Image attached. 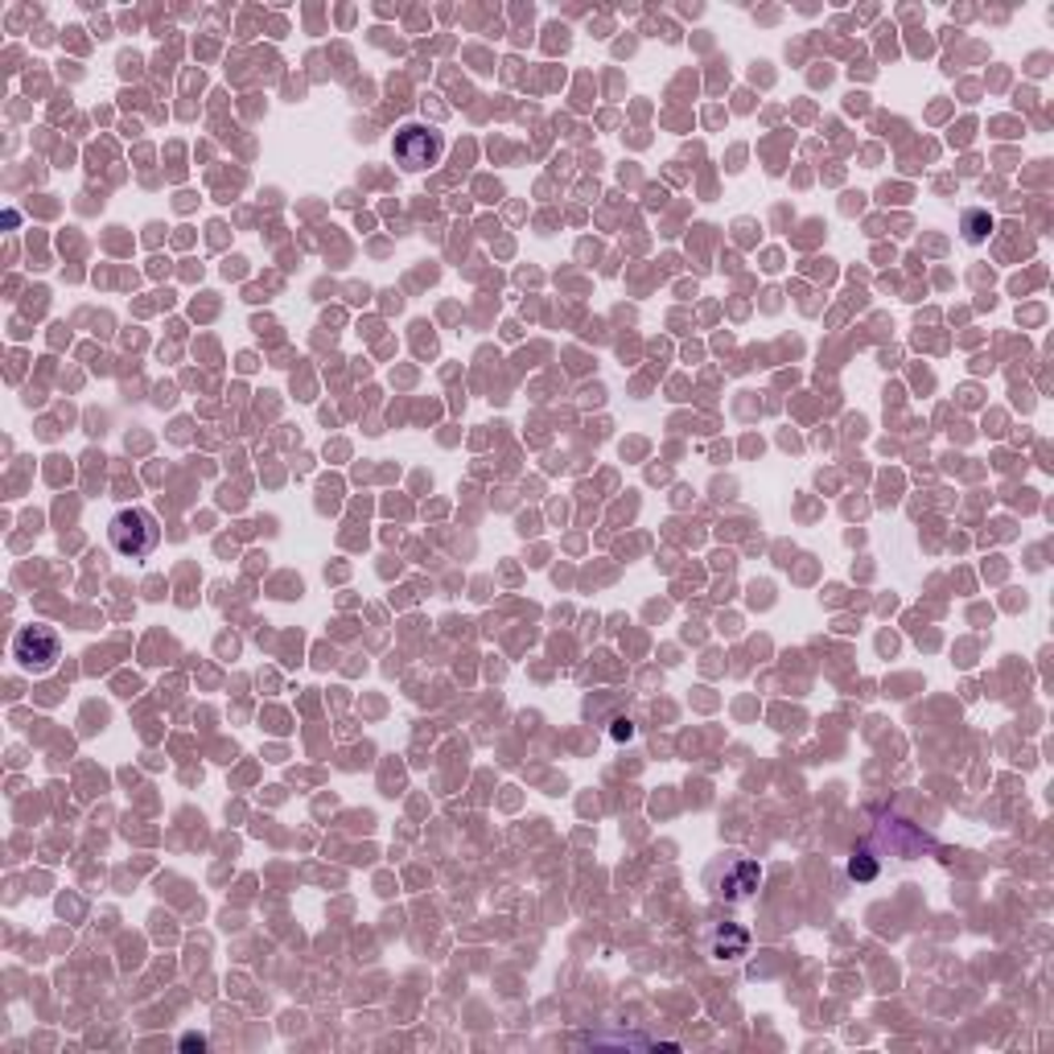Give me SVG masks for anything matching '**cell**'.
<instances>
[{
	"instance_id": "obj_1",
	"label": "cell",
	"mask_w": 1054,
	"mask_h": 1054,
	"mask_svg": "<svg viewBox=\"0 0 1054 1054\" xmlns=\"http://www.w3.org/2000/svg\"><path fill=\"white\" fill-rule=\"evenodd\" d=\"M107 539H112V548H116L119 557H132V560L149 557L161 539L157 516L144 511V507H128V511H119V516L107 523Z\"/></svg>"
},
{
	"instance_id": "obj_2",
	"label": "cell",
	"mask_w": 1054,
	"mask_h": 1054,
	"mask_svg": "<svg viewBox=\"0 0 1054 1054\" xmlns=\"http://www.w3.org/2000/svg\"><path fill=\"white\" fill-rule=\"evenodd\" d=\"M758 877H762L758 861L729 853V856H721L716 865H709L704 881H709L713 898H725V902H746V898L758 894Z\"/></svg>"
},
{
	"instance_id": "obj_3",
	"label": "cell",
	"mask_w": 1054,
	"mask_h": 1054,
	"mask_svg": "<svg viewBox=\"0 0 1054 1054\" xmlns=\"http://www.w3.org/2000/svg\"><path fill=\"white\" fill-rule=\"evenodd\" d=\"M13 659H17L21 672H34V676H46L54 663L62 659V638L54 626H21L13 635Z\"/></svg>"
},
{
	"instance_id": "obj_4",
	"label": "cell",
	"mask_w": 1054,
	"mask_h": 1054,
	"mask_svg": "<svg viewBox=\"0 0 1054 1054\" xmlns=\"http://www.w3.org/2000/svg\"><path fill=\"white\" fill-rule=\"evenodd\" d=\"M392 153H396V161L404 165V169H429L433 161L441 157V137L433 132V128H420V124H408V128H399L396 140H392Z\"/></svg>"
},
{
	"instance_id": "obj_5",
	"label": "cell",
	"mask_w": 1054,
	"mask_h": 1054,
	"mask_svg": "<svg viewBox=\"0 0 1054 1054\" xmlns=\"http://www.w3.org/2000/svg\"><path fill=\"white\" fill-rule=\"evenodd\" d=\"M713 960H741V955L750 952V931L746 927H737V923H721L713 931Z\"/></svg>"
},
{
	"instance_id": "obj_6",
	"label": "cell",
	"mask_w": 1054,
	"mask_h": 1054,
	"mask_svg": "<svg viewBox=\"0 0 1054 1054\" xmlns=\"http://www.w3.org/2000/svg\"><path fill=\"white\" fill-rule=\"evenodd\" d=\"M989 231H993V219H989L985 211H968V215H964V239H968V243H980Z\"/></svg>"
},
{
	"instance_id": "obj_7",
	"label": "cell",
	"mask_w": 1054,
	"mask_h": 1054,
	"mask_svg": "<svg viewBox=\"0 0 1054 1054\" xmlns=\"http://www.w3.org/2000/svg\"><path fill=\"white\" fill-rule=\"evenodd\" d=\"M849 874H853L856 881H869V877L877 874V865L865 853H861V856H853V861H849Z\"/></svg>"
},
{
	"instance_id": "obj_8",
	"label": "cell",
	"mask_w": 1054,
	"mask_h": 1054,
	"mask_svg": "<svg viewBox=\"0 0 1054 1054\" xmlns=\"http://www.w3.org/2000/svg\"><path fill=\"white\" fill-rule=\"evenodd\" d=\"M631 734H635V729H631V721H618V725H614V737H618V741H622V737H631Z\"/></svg>"
}]
</instances>
